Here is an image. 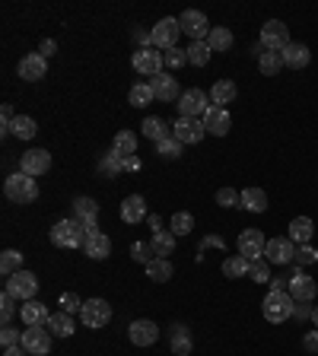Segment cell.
Here are the masks:
<instances>
[{"mask_svg":"<svg viewBox=\"0 0 318 356\" xmlns=\"http://www.w3.org/2000/svg\"><path fill=\"white\" fill-rule=\"evenodd\" d=\"M48 235L58 249H83L86 239H89V232L83 229L80 220H58V223L51 226Z\"/></svg>","mask_w":318,"mask_h":356,"instance_id":"6da1fadb","label":"cell"},{"mask_svg":"<svg viewBox=\"0 0 318 356\" xmlns=\"http://www.w3.org/2000/svg\"><path fill=\"white\" fill-rule=\"evenodd\" d=\"M3 194H7V200H13V204H32V200L39 198V185H35L32 175L13 172V175H7V182H3Z\"/></svg>","mask_w":318,"mask_h":356,"instance_id":"7a4b0ae2","label":"cell"},{"mask_svg":"<svg viewBox=\"0 0 318 356\" xmlns=\"http://www.w3.org/2000/svg\"><path fill=\"white\" fill-rule=\"evenodd\" d=\"M293 296L284 290H271L268 296H264V306H261V312H264V318H268L271 324H284L286 318H293Z\"/></svg>","mask_w":318,"mask_h":356,"instance_id":"3957f363","label":"cell"},{"mask_svg":"<svg viewBox=\"0 0 318 356\" xmlns=\"http://www.w3.org/2000/svg\"><path fill=\"white\" fill-rule=\"evenodd\" d=\"M3 293H10L13 299L29 302V299H35V293H39V277H35L32 271H17L13 277L3 280Z\"/></svg>","mask_w":318,"mask_h":356,"instance_id":"277c9868","label":"cell"},{"mask_svg":"<svg viewBox=\"0 0 318 356\" xmlns=\"http://www.w3.org/2000/svg\"><path fill=\"white\" fill-rule=\"evenodd\" d=\"M178 108V118H204L210 108V96L201 90H184L182 99L176 102Z\"/></svg>","mask_w":318,"mask_h":356,"instance_id":"5b68a950","label":"cell"},{"mask_svg":"<svg viewBox=\"0 0 318 356\" xmlns=\"http://www.w3.org/2000/svg\"><path fill=\"white\" fill-rule=\"evenodd\" d=\"M178 25H182V32L191 39V42H207V35L213 25L207 23V17H204L201 10H184L182 17H178Z\"/></svg>","mask_w":318,"mask_h":356,"instance_id":"8992f818","label":"cell"},{"mask_svg":"<svg viewBox=\"0 0 318 356\" xmlns=\"http://www.w3.org/2000/svg\"><path fill=\"white\" fill-rule=\"evenodd\" d=\"M51 337H54V334L48 331V324H35V328H25V331H23V350H25L29 356H48Z\"/></svg>","mask_w":318,"mask_h":356,"instance_id":"52a82bcc","label":"cell"},{"mask_svg":"<svg viewBox=\"0 0 318 356\" xmlns=\"http://www.w3.org/2000/svg\"><path fill=\"white\" fill-rule=\"evenodd\" d=\"M131 64H134V70L137 74H143V76H156V74H162V67H166V61H162V51H153L150 45H143V48H137L134 51V58H131Z\"/></svg>","mask_w":318,"mask_h":356,"instance_id":"ba28073f","label":"cell"},{"mask_svg":"<svg viewBox=\"0 0 318 356\" xmlns=\"http://www.w3.org/2000/svg\"><path fill=\"white\" fill-rule=\"evenodd\" d=\"M264 249H268V239L261 229H242L239 232V255L245 261H261L264 258Z\"/></svg>","mask_w":318,"mask_h":356,"instance_id":"9c48e42d","label":"cell"},{"mask_svg":"<svg viewBox=\"0 0 318 356\" xmlns=\"http://www.w3.org/2000/svg\"><path fill=\"white\" fill-rule=\"evenodd\" d=\"M296 242L286 235V239H268V249H264V261L268 264H293L296 261Z\"/></svg>","mask_w":318,"mask_h":356,"instance_id":"30bf717a","label":"cell"},{"mask_svg":"<svg viewBox=\"0 0 318 356\" xmlns=\"http://www.w3.org/2000/svg\"><path fill=\"white\" fill-rule=\"evenodd\" d=\"M178 35H182V25H178V19L166 17V19H159V23L153 25V32H150V42L156 45V48L169 51V48H176Z\"/></svg>","mask_w":318,"mask_h":356,"instance_id":"8fae6325","label":"cell"},{"mask_svg":"<svg viewBox=\"0 0 318 356\" xmlns=\"http://www.w3.org/2000/svg\"><path fill=\"white\" fill-rule=\"evenodd\" d=\"M80 318H83L86 328H105L112 322V306L105 299H86L83 308H80Z\"/></svg>","mask_w":318,"mask_h":356,"instance_id":"7c38bea8","label":"cell"},{"mask_svg":"<svg viewBox=\"0 0 318 356\" xmlns=\"http://www.w3.org/2000/svg\"><path fill=\"white\" fill-rule=\"evenodd\" d=\"M261 45L268 51H284L286 45H290V29H286V23L268 19V23L261 25Z\"/></svg>","mask_w":318,"mask_h":356,"instance_id":"4fadbf2b","label":"cell"},{"mask_svg":"<svg viewBox=\"0 0 318 356\" xmlns=\"http://www.w3.org/2000/svg\"><path fill=\"white\" fill-rule=\"evenodd\" d=\"M17 74L23 76L25 83H39V80H45L48 76V58L45 54H25V58H19V67Z\"/></svg>","mask_w":318,"mask_h":356,"instance_id":"5bb4252c","label":"cell"},{"mask_svg":"<svg viewBox=\"0 0 318 356\" xmlns=\"http://www.w3.org/2000/svg\"><path fill=\"white\" fill-rule=\"evenodd\" d=\"M172 137L178 143H201L207 137V131H204L201 118H178L176 125H172Z\"/></svg>","mask_w":318,"mask_h":356,"instance_id":"9a60e30c","label":"cell"},{"mask_svg":"<svg viewBox=\"0 0 318 356\" xmlns=\"http://www.w3.org/2000/svg\"><path fill=\"white\" fill-rule=\"evenodd\" d=\"M201 121H204V131L213 134V137H226L229 127H233V118H229V112H226V108H220V105H210L207 115H204Z\"/></svg>","mask_w":318,"mask_h":356,"instance_id":"2e32d148","label":"cell"},{"mask_svg":"<svg viewBox=\"0 0 318 356\" xmlns=\"http://www.w3.org/2000/svg\"><path fill=\"white\" fill-rule=\"evenodd\" d=\"M48 169H51V153L48 149H29V153H23V159H19V172L32 175V178L45 175Z\"/></svg>","mask_w":318,"mask_h":356,"instance_id":"e0dca14e","label":"cell"},{"mask_svg":"<svg viewBox=\"0 0 318 356\" xmlns=\"http://www.w3.org/2000/svg\"><path fill=\"white\" fill-rule=\"evenodd\" d=\"M127 337H131V344H134V347H153V344L159 340V328H156V322L137 318V322L127 328Z\"/></svg>","mask_w":318,"mask_h":356,"instance_id":"ac0fdd59","label":"cell"},{"mask_svg":"<svg viewBox=\"0 0 318 356\" xmlns=\"http://www.w3.org/2000/svg\"><path fill=\"white\" fill-rule=\"evenodd\" d=\"M290 296H293V302H312V299L318 296V283L312 280L309 273H299L296 271L293 277H290Z\"/></svg>","mask_w":318,"mask_h":356,"instance_id":"d6986e66","label":"cell"},{"mask_svg":"<svg viewBox=\"0 0 318 356\" xmlns=\"http://www.w3.org/2000/svg\"><path fill=\"white\" fill-rule=\"evenodd\" d=\"M153 92H156V99L159 102H178L182 99V90H178V80L172 74H156L150 80Z\"/></svg>","mask_w":318,"mask_h":356,"instance_id":"ffe728a7","label":"cell"},{"mask_svg":"<svg viewBox=\"0 0 318 356\" xmlns=\"http://www.w3.org/2000/svg\"><path fill=\"white\" fill-rule=\"evenodd\" d=\"M96 216H99V204H96L92 198L83 194V198L74 200V220H80L86 232H96Z\"/></svg>","mask_w":318,"mask_h":356,"instance_id":"44dd1931","label":"cell"},{"mask_svg":"<svg viewBox=\"0 0 318 356\" xmlns=\"http://www.w3.org/2000/svg\"><path fill=\"white\" fill-rule=\"evenodd\" d=\"M19 318H23L25 328H35V324H48L51 312L45 308V302H39V299H29L25 306H19Z\"/></svg>","mask_w":318,"mask_h":356,"instance_id":"7402d4cb","label":"cell"},{"mask_svg":"<svg viewBox=\"0 0 318 356\" xmlns=\"http://www.w3.org/2000/svg\"><path fill=\"white\" fill-rule=\"evenodd\" d=\"M147 216V200L140 198V194H131V198L121 200V220H125L127 226H137Z\"/></svg>","mask_w":318,"mask_h":356,"instance_id":"603a6c76","label":"cell"},{"mask_svg":"<svg viewBox=\"0 0 318 356\" xmlns=\"http://www.w3.org/2000/svg\"><path fill=\"white\" fill-rule=\"evenodd\" d=\"M194 347V340H191V331L184 328V324H172V331H169V350L176 356H188Z\"/></svg>","mask_w":318,"mask_h":356,"instance_id":"cb8c5ba5","label":"cell"},{"mask_svg":"<svg viewBox=\"0 0 318 356\" xmlns=\"http://www.w3.org/2000/svg\"><path fill=\"white\" fill-rule=\"evenodd\" d=\"M83 251L89 258H96V261H105V258L112 255V239L105 235V232H89V239H86V245H83Z\"/></svg>","mask_w":318,"mask_h":356,"instance_id":"d4e9b609","label":"cell"},{"mask_svg":"<svg viewBox=\"0 0 318 356\" xmlns=\"http://www.w3.org/2000/svg\"><path fill=\"white\" fill-rule=\"evenodd\" d=\"M280 54H284V64H286V67H293V70H302V67H309V61H312V51L306 48L302 42H290L284 51H280Z\"/></svg>","mask_w":318,"mask_h":356,"instance_id":"484cf974","label":"cell"},{"mask_svg":"<svg viewBox=\"0 0 318 356\" xmlns=\"http://www.w3.org/2000/svg\"><path fill=\"white\" fill-rule=\"evenodd\" d=\"M140 131H143V137H147V140H153V143H162L166 137H172V125H166V121H162V118H156V115L143 118Z\"/></svg>","mask_w":318,"mask_h":356,"instance_id":"4316f807","label":"cell"},{"mask_svg":"<svg viewBox=\"0 0 318 356\" xmlns=\"http://www.w3.org/2000/svg\"><path fill=\"white\" fill-rule=\"evenodd\" d=\"M312 235H315L312 216H296V220H290V239H293L296 245H309Z\"/></svg>","mask_w":318,"mask_h":356,"instance_id":"83f0119b","label":"cell"},{"mask_svg":"<svg viewBox=\"0 0 318 356\" xmlns=\"http://www.w3.org/2000/svg\"><path fill=\"white\" fill-rule=\"evenodd\" d=\"M235 96H239V86H235L233 80H217L213 90H210V102L220 108H226V102H233Z\"/></svg>","mask_w":318,"mask_h":356,"instance_id":"f1b7e54d","label":"cell"},{"mask_svg":"<svg viewBox=\"0 0 318 356\" xmlns=\"http://www.w3.org/2000/svg\"><path fill=\"white\" fill-rule=\"evenodd\" d=\"M150 251H153V258H169L172 251H176V235H172V232H166V229L153 232Z\"/></svg>","mask_w":318,"mask_h":356,"instance_id":"f546056e","label":"cell"},{"mask_svg":"<svg viewBox=\"0 0 318 356\" xmlns=\"http://www.w3.org/2000/svg\"><path fill=\"white\" fill-rule=\"evenodd\" d=\"M239 207L251 210V213H264L268 210V194L261 188H245L242 191V200H239Z\"/></svg>","mask_w":318,"mask_h":356,"instance_id":"4dcf8cb0","label":"cell"},{"mask_svg":"<svg viewBox=\"0 0 318 356\" xmlns=\"http://www.w3.org/2000/svg\"><path fill=\"white\" fill-rule=\"evenodd\" d=\"M48 331L54 334V337H70V334L76 331L70 312H54V315H51V318H48Z\"/></svg>","mask_w":318,"mask_h":356,"instance_id":"1f68e13d","label":"cell"},{"mask_svg":"<svg viewBox=\"0 0 318 356\" xmlns=\"http://www.w3.org/2000/svg\"><path fill=\"white\" fill-rule=\"evenodd\" d=\"M233 32H229L226 25H213L210 29V35H207V45H210V51H229L233 48Z\"/></svg>","mask_w":318,"mask_h":356,"instance_id":"d6a6232c","label":"cell"},{"mask_svg":"<svg viewBox=\"0 0 318 356\" xmlns=\"http://www.w3.org/2000/svg\"><path fill=\"white\" fill-rule=\"evenodd\" d=\"M284 67L286 64H284V54H280V51H264V54L258 58V70L264 76H277Z\"/></svg>","mask_w":318,"mask_h":356,"instance_id":"836d02e7","label":"cell"},{"mask_svg":"<svg viewBox=\"0 0 318 356\" xmlns=\"http://www.w3.org/2000/svg\"><path fill=\"white\" fill-rule=\"evenodd\" d=\"M153 99H156V92H153L150 83H134L131 92H127V102H131L134 108H147Z\"/></svg>","mask_w":318,"mask_h":356,"instance_id":"e575fe53","label":"cell"},{"mask_svg":"<svg viewBox=\"0 0 318 356\" xmlns=\"http://www.w3.org/2000/svg\"><path fill=\"white\" fill-rule=\"evenodd\" d=\"M147 277L156 283L172 280V261H169V258H153L150 264H147Z\"/></svg>","mask_w":318,"mask_h":356,"instance_id":"d590c367","label":"cell"},{"mask_svg":"<svg viewBox=\"0 0 318 356\" xmlns=\"http://www.w3.org/2000/svg\"><path fill=\"white\" fill-rule=\"evenodd\" d=\"M99 172L109 175V178L121 175V172H125V156H121V153H115V149H109V153L99 159Z\"/></svg>","mask_w":318,"mask_h":356,"instance_id":"8d00e7d4","label":"cell"},{"mask_svg":"<svg viewBox=\"0 0 318 356\" xmlns=\"http://www.w3.org/2000/svg\"><path fill=\"white\" fill-rule=\"evenodd\" d=\"M248 267H251V261H245L242 255H233L223 261V273H226L229 280H242L245 273H248Z\"/></svg>","mask_w":318,"mask_h":356,"instance_id":"74e56055","label":"cell"},{"mask_svg":"<svg viewBox=\"0 0 318 356\" xmlns=\"http://www.w3.org/2000/svg\"><path fill=\"white\" fill-rule=\"evenodd\" d=\"M112 149H115V153H121V156H134L137 134H134V131H118V134H115V143H112Z\"/></svg>","mask_w":318,"mask_h":356,"instance_id":"f35d334b","label":"cell"},{"mask_svg":"<svg viewBox=\"0 0 318 356\" xmlns=\"http://www.w3.org/2000/svg\"><path fill=\"white\" fill-rule=\"evenodd\" d=\"M17 271H23V255H19L17 249H7L0 255V273H3V277H13Z\"/></svg>","mask_w":318,"mask_h":356,"instance_id":"ab89813d","label":"cell"},{"mask_svg":"<svg viewBox=\"0 0 318 356\" xmlns=\"http://www.w3.org/2000/svg\"><path fill=\"white\" fill-rule=\"evenodd\" d=\"M10 131L17 134L19 140H32L39 127H35V118H29V115H17V121L10 125Z\"/></svg>","mask_w":318,"mask_h":356,"instance_id":"60d3db41","label":"cell"},{"mask_svg":"<svg viewBox=\"0 0 318 356\" xmlns=\"http://www.w3.org/2000/svg\"><path fill=\"white\" fill-rule=\"evenodd\" d=\"M184 51H188V64H194V67H204L210 61V54H213L207 42H191Z\"/></svg>","mask_w":318,"mask_h":356,"instance_id":"b9f144b4","label":"cell"},{"mask_svg":"<svg viewBox=\"0 0 318 356\" xmlns=\"http://www.w3.org/2000/svg\"><path fill=\"white\" fill-rule=\"evenodd\" d=\"M194 229V216L191 213H176L172 216V223H169V232H172V235H188V232Z\"/></svg>","mask_w":318,"mask_h":356,"instance_id":"7bdbcfd3","label":"cell"},{"mask_svg":"<svg viewBox=\"0 0 318 356\" xmlns=\"http://www.w3.org/2000/svg\"><path fill=\"white\" fill-rule=\"evenodd\" d=\"M182 147H184V143H178L176 137H166L162 143H156V153L162 159H178V156H182Z\"/></svg>","mask_w":318,"mask_h":356,"instance_id":"ee69618b","label":"cell"},{"mask_svg":"<svg viewBox=\"0 0 318 356\" xmlns=\"http://www.w3.org/2000/svg\"><path fill=\"white\" fill-rule=\"evenodd\" d=\"M248 277L255 283H271V264L261 258V261H251V267H248Z\"/></svg>","mask_w":318,"mask_h":356,"instance_id":"f6af8a7d","label":"cell"},{"mask_svg":"<svg viewBox=\"0 0 318 356\" xmlns=\"http://www.w3.org/2000/svg\"><path fill=\"white\" fill-rule=\"evenodd\" d=\"M162 61H166L169 70H178V67L188 64V51H178V48H169L162 51Z\"/></svg>","mask_w":318,"mask_h":356,"instance_id":"bcb514c9","label":"cell"},{"mask_svg":"<svg viewBox=\"0 0 318 356\" xmlns=\"http://www.w3.org/2000/svg\"><path fill=\"white\" fill-rule=\"evenodd\" d=\"M0 344H3V350L19 347V344H23V334H19L13 324H3V328H0Z\"/></svg>","mask_w":318,"mask_h":356,"instance_id":"7dc6e473","label":"cell"},{"mask_svg":"<svg viewBox=\"0 0 318 356\" xmlns=\"http://www.w3.org/2000/svg\"><path fill=\"white\" fill-rule=\"evenodd\" d=\"M239 200H242V194L233 188H220L217 191V204L220 207H239Z\"/></svg>","mask_w":318,"mask_h":356,"instance_id":"c3c4849f","label":"cell"},{"mask_svg":"<svg viewBox=\"0 0 318 356\" xmlns=\"http://www.w3.org/2000/svg\"><path fill=\"white\" fill-rule=\"evenodd\" d=\"M17 302H19V299H13L10 293L0 296V318H3V324H10V318L17 315Z\"/></svg>","mask_w":318,"mask_h":356,"instance_id":"681fc988","label":"cell"},{"mask_svg":"<svg viewBox=\"0 0 318 356\" xmlns=\"http://www.w3.org/2000/svg\"><path fill=\"white\" fill-rule=\"evenodd\" d=\"M318 261V251L312 249V245H299V251H296V264H315Z\"/></svg>","mask_w":318,"mask_h":356,"instance_id":"f907efd6","label":"cell"},{"mask_svg":"<svg viewBox=\"0 0 318 356\" xmlns=\"http://www.w3.org/2000/svg\"><path fill=\"white\" fill-rule=\"evenodd\" d=\"M131 255H134V261H140V264H150L153 261V251H150V245H143V242H134V249H131Z\"/></svg>","mask_w":318,"mask_h":356,"instance_id":"816d5d0a","label":"cell"},{"mask_svg":"<svg viewBox=\"0 0 318 356\" xmlns=\"http://www.w3.org/2000/svg\"><path fill=\"white\" fill-rule=\"evenodd\" d=\"M61 306H64V312L74 315V312H80V308H83V299L76 296V293H67V296L61 299Z\"/></svg>","mask_w":318,"mask_h":356,"instance_id":"f5cc1de1","label":"cell"},{"mask_svg":"<svg viewBox=\"0 0 318 356\" xmlns=\"http://www.w3.org/2000/svg\"><path fill=\"white\" fill-rule=\"evenodd\" d=\"M302 347H306V353H318V331L306 334V337H302Z\"/></svg>","mask_w":318,"mask_h":356,"instance_id":"db71d44e","label":"cell"},{"mask_svg":"<svg viewBox=\"0 0 318 356\" xmlns=\"http://www.w3.org/2000/svg\"><path fill=\"white\" fill-rule=\"evenodd\" d=\"M315 308V306H312ZM312 308H309V302H296V308H293V318H299V322H306V318H312Z\"/></svg>","mask_w":318,"mask_h":356,"instance_id":"11a10c76","label":"cell"},{"mask_svg":"<svg viewBox=\"0 0 318 356\" xmlns=\"http://www.w3.org/2000/svg\"><path fill=\"white\" fill-rule=\"evenodd\" d=\"M54 48H58V45H54V39H45V42H42L45 58H51V54H54Z\"/></svg>","mask_w":318,"mask_h":356,"instance_id":"9f6ffc18","label":"cell"},{"mask_svg":"<svg viewBox=\"0 0 318 356\" xmlns=\"http://www.w3.org/2000/svg\"><path fill=\"white\" fill-rule=\"evenodd\" d=\"M3 356H29V353H25L23 344H19V347H7V350H3Z\"/></svg>","mask_w":318,"mask_h":356,"instance_id":"6f0895ef","label":"cell"},{"mask_svg":"<svg viewBox=\"0 0 318 356\" xmlns=\"http://www.w3.org/2000/svg\"><path fill=\"white\" fill-rule=\"evenodd\" d=\"M312 322H315V328H318V306L312 308Z\"/></svg>","mask_w":318,"mask_h":356,"instance_id":"680465c9","label":"cell"}]
</instances>
